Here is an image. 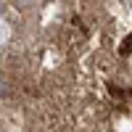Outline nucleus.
<instances>
[{"label":"nucleus","mask_w":132,"mask_h":132,"mask_svg":"<svg viewBox=\"0 0 132 132\" xmlns=\"http://www.w3.org/2000/svg\"><path fill=\"white\" fill-rule=\"evenodd\" d=\"M0 132H132V0H0Z\"/></svg>","instance_id":"1"}]
</instances>
